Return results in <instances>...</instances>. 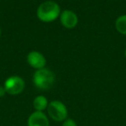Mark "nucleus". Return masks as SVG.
Returning a JSON list of instances; mask_svg holds the SVG:
<instances>
[{"label":"nucleus","mask_w":126,"mask_h":126,"mask_svg":"<svg viewBox=\"0 0 126 126\" xmlns=\"http://www.w3.org/2000/svg\"><path fill=\"white\" fill-rule=\"evenodd\" d=\"M27 62L30 67L37 70L45 67L46 58L41 52L31 51L27 55Z\"/></svg>","instance_id":"nucleus-7"},{"label":"nucleus","mask_w":126,"mask_h":126,"mask_svg":"<svg viewBox=\"0 0 126 126\" xmlns=\"http://www.w3.org/2000/svg\"><path fill=\"white\" fill-rule=\"evenodd\" d=\"M55 80L54 74L47 68H41L35 70L33 75V84L39 90H48L53 86Z\"/></svg>","instance_id":"nucleus-2"},{"label":"nucleus","mask_w":126,"mask_h":126,"mask_svg":"<svg viewBox=\"0 0 126 126\" xmlns=\"http://www.w3.org/2000/svg\"><path fill=\"white\" fill-rule=\"evenodd\" d=\"M124 55H125V57H126V49H125V51H124Z\"/></svg>","instance_id":"nucleus-13"},{"label":"nucleus","mask_w":126,"mask_h":126,"mask_svg":"<svg viewBox=\"0 0 126 126\" xmlns=\"http://www.w3.org/2000/svg\"><path fill=\"white\" fill-rule=\"evenodd\" d=\"M47 105H48V100L42 95L35 97L33 100V108L36 111H43L47 110Z\"/></svg>","instance_id":"nucleus-8"},{"label":"nucleus","mask_w":126,"mask_h":126,"mask_svg":"<svg viewBox=\"0 0 126 126\" xmlns=\"http://www.w3.org/2000/svg\"><path fill=\"white\" fill-rule=\"evenodd\" d=\"M61 126H78V124L74 119L67 117V119H65L61 123Z\"/></svg>","instance_id":"nucleus-10"},{"label":"nucleus","mask_w":126,"mask_h":126,"mask_svg":"<svg viewBox=\"0 0 126 126\" xmlns=\"http://www.w3.org/2000/svg\"><path fill=\"white\" fill-rule=\"evenodd\" d=\"M4 86L5 91L10 95H18L24 90L25 82L23 78L17 75H12L6 79Z\"/></svg>","instance_id":"nucleus-4"},{"label":"nucleus","mask_w":126,"mask_h":126,"mask_svg":"<svg viewBox=\"0 0 126 126\" xmlns=\"http://www.w3.org/2000/svg\"><path fill=\"white\" fill-rule=\"evenodd\" d=\"M60 21L61 23L64 28L68 29H74L77 26L78 22H79V18L78 16L76 15L75 12L70 10H65L61 12L60 15Z\"/></svg>","instance_id":"nucleus-5"},{"label":"nucleus","mask_w":126,"mask_h":126,"mask_svg":"<svg viewBox=\"0 0 126 126\" xmlns=\"http://www.w3.org/2000/svg\"><path fill=\"white\" fill-rule=\"evenodd\" d=\"M6 91H5V88H4V86H0V98H3V97L5 96L6 94Z\"/></svg>","instance_id":"nucleus-11"},{"label":"nucleus","mask_w":126,"mask_h":126,"mask_svg":"<svg viewBox=\"0 0 126 126\" xmlns=\"http://www.w3.org/2000/svg\"><path fill=\"white\" fill-rule=\"evenodd\" d=\"M61 12L59 4L54 1L48 0L42 3L38 6L36 15L40 21L43 23H51L59 17Z\"/></svg>","instance_id":"nucleus-1"},{"label":"nucleus","mask_w":126,"mask_h":126,"mask_svg":"<svg viewBox=\"0 0 126 126\" xmlns=\"http://www.w3.org/2000/svg\"><path fill=\"white\" fill-rule=\"evenodd\" d=\"M1 35H2V30H1V28H0V37H1Z\"/></svg>","instance_id":"nucleus-12"},{"label":"nucleus","mask_w":126,"mask_h":126,"mask_svg":"<svg viewBox=\"0 0 126 126\" xmlns=\"http://www.w3.org/2000/svg\"><path fill=\"white\" fill-rule=\"evenodd\" d=\"M27 126H50L48 116L43 111H33L28 117Z\"/></svg>","instance_id":"nucleus-6"},{"label":"nucleus","mask_w":126,"mask_h":126,"mask_svg":"<svg viewBox=\"0 0 126 126\" xmlns=\"http://www.w3.org/2000/svg\"><path fill=\"white\" fill-rule=\"evenodd\" d=\"M47 116L55 122L62 123L67 118L68 110L66 105L60 100H53L49 102L47 108Z\"/></svg>","instance_id":"nucleus-3"},{"label":"nucleus","mask_w":126,"mask_h":126,"mask_svg":"<svg viewBox=\"0 0 126 126\" xmlns=\"http://www.w3.org/2000/svg\"><path fill=\"white\" fill-rule=\"evenodd\" d=\"M115 27L119 33L126 35V15H122L117 18Z\"/></svg>","instance_id":"nucleus-9"}]
</instances>
